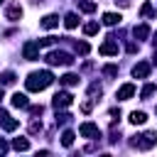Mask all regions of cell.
Masks as SVG:
<instances>
[{
    "label": "cell",
    "instance_id": "6da1fadb",
    "mask_svg": "<svg viewBox=\"0 0 157 157\" xmlns=\"http://www.w3.org/2000/svg\"><path fill=\"white\" fill-rule=\"evenodd\" d=\"M54 83V74L52 71H32L27 78H25V88L27 91H32V93H37V91H44L47 86H52Z\"/></svg>",
    "mask_w": 157,
    "mask_h": 157
},
{
    "label": "cell",
    "instance_id": "7a4b0ae2",
    "mask_svg": "<svg viewBox=\"0 0 157 157\" xmlns=\"http://www.w3.org/2000/svg\"><path fill=\"white\" fill-rule=\"evenodd\" d=\"M44 59H47L49 66H71V64H74V56H71L69 52H59V49L49 52Z\"/></svg>",
    "mask_w": 157,
    "mask_h": 157
},
{
    "label": "cell",
    "instance_id": "3957f363",
    "mask_svg": "<svg viewBox=\"0 0 157 157\" xmlns=\"http://www.w3.org/2000/svg\"><path fill=\"white\" fill-rule=\"evenodd\" d=\"M130 145L137 147V150H152V147L157 145V132H142V135H135V137L130 140Z\"/></svg>",
    "mask_w": 157,
    "mask_h": 157
},
{
    "label": "cell",
    "instance_id": "277c9868",
    "mask_svg": "<svg viewBox=\"0 0 157 157\" xmlns=\"http://www.w3.org/2000/svg\"><path fill=\"white\" fill-rule=\"evenodd\" d=\"M22 56H25L27 61H34V59H39V42H32V39H27V42L22 44Z\"/></svg>",
    "mask_w": 157,
    "mask_h": 157
},
{
    "label": "cell",
    "instance_id": "5b68a950",
    "mask_svg": "<svg viewBox=\"0 0 157 157\" xmlns=\"http://www.w3.org/2000/svg\"><path fill=\"white\" fill-rule=\"evenodd\" d=\"M78 135L81 137H88V140H98L101 137V130L96 123H81L78 125Z\"/></svg>",
    "mask_w": 157,
    "mask_h": 157
},
{
    "label": "cell",
    "instance_id": "8992f818",
    "mask_svg": "<svg viewBox=\"0 0 157 157\" xmlns=\"http://www.w3.org/2000/svg\"><path fill=\"white\" fill-rule=\"evenodd\" d=\"M71 101H74V96H71L69 91H59V93H54V98H52V105H54L56 110H61V108L71 105Z\"/></svg>",
    "mask_w": 157,
    "mask_h": 157
},
{
    "label": "cell",
    "instance_id": "52a82bcc",
    "mask_svg": "<svg viewBox=\"0 0 157 157\" xmlns=\"http://www.w3.org/2000/svg\"><path fill=\"white\" fill-rule=\"evenodd\" d=\"M5 17H7L10 22H20V20H22V7H20V2H10V5L5 7Z\"/></svg>",
    "mask_w": 157,
    "mask_h": 157
},
{
    "label": "cell",
    "instance_id": "ba28073f",
    "mask_svg": "<svg viewBox=\"0 0 157 157\" xmlns=\"http://www.w3.org/2000/svg\"><path fill=\"white\" fill-rule=\"evenodd\" d=\"M98 52H101L103 56H113V54H118V42H115V37H108V39L98 47Z\"/></svg>",
    "mask_w": 157,
    "mask_h": 157
},
{
    "label": "cell",
    "instance_id": "9c48e42d",
    "mask_svg": "<svg viewBox=\"0 0 157 157\" xmlns=\"http://www.w3.org/2000/svg\"><path fill=\"white\" fill-rule=\"evenodd\" d=\"M132 96H135V86H132V83H123V86L118 88V93H115L118 101H130Z\"/></svg>",
    "mask_w": 157,
    "mask_h": 157
},
{
    "label": "cell",
    "instance_id": "30bf717a",
    "mask_svg": "<svg viewBox=\"0 0 157 157\" xmlns=\"http://www.w3.org/2000/svg\"><path fill=\"white\" fill-rule=\"evenodd\" d=\"M132 76H135V78H147V76H150V64H147V61H137V64L132 66Z\"/></svg>",
    "mask_w": 157,
    "mask_h": 157
},
{
    "label": "cell",
    "instance_id": "8fae6325",
    "mask_svg": "<svg viewBox=\"0 0 157 157\" xmlns=\"http://www.w3.org/2000/svg\"><path fill=\"white\" fill-rule=\"evenodd\" d=\"M56 25H59V15H44L39 22V27H44V29H54Z\"/></svg>",
    "mask_w": 157,
    "mask_h": 157
},
{
    "label": "cell",
    "instance_id": "7c38bea8",
    "mask_svg": "<svg viewBox=\"0 0 157 157\" xmlns=\"http://www.w3.org/2000/svg\"><path fill=\"white\" fill-rule=\"evenodd\" d=\"M132 34H135V39L142 42V39L150 37V27H147V25H135V27H132Z\"/></svg>",
    "mask_w": 157,
    "mask_h": 157
},
{
    "label": "cell",
    "instance_id": "4fadbf2b",
    "mask_svg": "<svg viewBox=\"0 0 157 157\" xmlns=\"http://www.w3.org/2000/svg\"><path fill=\"white\" fill-rule=\"evenodd\" d=\"M12 105H15V108H29V101H27L25 93L17 91V93H12Z\"/></svg>",
    "mask_w": 157,
    "mask_h": 157
},
{
    "label": "cell",
    "instance_id": "5bb4252c",
    "mask_svg": "<svg viewBox=\"0 0 157 157\" xmlns=\"http://www.w3.org/2000/svg\"><path fill=\"white\" fill-rule=\"evenodd\" d=\"M120 20H123V17H120L118 12H105V15H103V25H108V27L120 25Z\"/></svg>",
    "mask_w": 157,
    "mask_h": 157
},
{
    "label": "cell",
    "instance_id": "9a60e30c",
    "mask_svg": "<svg viewBox=\"0 0 157 157\" xmlns=\"http://www.w3.org/2000/svg\"><path fill=\"white\" fill-rule=\"evenodd\" d=\"M128 120H130V123H132V125H145V120H147V115H145V113H142V110H132V113H130V118H128Z\"/></svg>",
    "mask_w": 157,
    "mask_h": 157
},
{
    "label": "cell",
    "instance_id": "2e32d148",
    "mask_svg": "<svg viewBox=\"0 0 157 157\" xmlns=\"http://www.w3.org/2000/svg\"><path fill=\"white\" fill-rule=\"evenodd\" d=\"M76 25H78V15H76V12H66V17H64V27H66V29H74Z\"/></svg>",
    "mask_w": 157,
    "mask_h": 157
},
{
    "label": "cell",
    "instance_id": "e0dca14e",
    "mask_svg": "<svg viewBox=\"0 0 157 157\" xmlns=\"http://www.w3.org/2000/svg\"><path fill=\"white\" fill-rule=\"evenodd\" d=\"M15 78H17L15 71H2V74H0V86H12Z\"/></svg>",
    "mask_w": 157,
    "mask_h": 157
},
{
    "label": "cell",
    "instance_id": "ac0fdd59",
    "mask_svg": "<svg viewBox=\"0 0 157 157\" xmlns=\"http://www.w3.org/2000/svg\"><path fill=\"white\" fill-rule=\"evenodd\" d=\"M59 83H61V86H76V83H78V76H76V74H64V76L59 78Z\"/></svg>",
    "mask_w": 157,
    "mask_h": 157
},
{
    "label": "cell",
    "instance_id": "d6986e66",
    "mask_svg": "<svg viewBox=\"0 0 157 157\" xmlns=\"http://www.w3.org/2000/svg\"><path fill=\"white\" fill-rule=\"evenodd\" d=\"M0 125H2V130H5V132H12V130H17V128H20V123H17L15 118H5Z\"/></svg>",
    "mask_w": 157,
    "mask_h": 157
},
{
    "label": "cell",
    "instance_id": "ffe728a7",
    "mask_svg": "<svg viewBox=\"0 0 157 157\" xmlns=\"http://www.w3.org/2000/svg\"><path fill=\"white\" fill-rule=\"evenodd\" d=\"M12 147L17 152H25V150H29V142H27V137H15L12 140Z\"/></svg>",
    "mask_w": 157,
    "mask_h": 157
},
{
    "label": "cell",
    "instance_id": "44dd1931",
    "mask_svg": "<svg viewBox=\"0 0 157 157\" xmlns=\"http://www.w3.org/2000/svg\"><path fill=\"white\" fill-rule=\"evenodd\" d=\"M74 137H76L74 130H64V132H61V145H64V147H71V145H74Z\"/></svg>",
    "mask_w": 157,
    "mask_h": 157
},
{
    "label": "cell",
    "instance_id": "7402d4cb",
    "mask_svg": "<svg viewBox=\"0 0 157 157\" xmlns=\"http://www.w3.org/2000/svg\"><path fill=\"white\" fill-rule=\"evenodd\" d=\"M76 2H78L81 12H96V2H91V0H76Z\"/></svg>",
    "mask_w": 157,
    "mask_h": 157
},
{
    "label": "cell",
    "instance_id": "603a6c76",
    "mask_svg": "<svg viewBox=\"0 0 157 157\" xmlns=\"http://www.w3.org/2000/svg\"><path fill=\"white\" fill-rule=\"evenodd\" d=\"M74 49H76V54H81V56H86V54L91 52L88 42H76V44H74Z\"/></svg>",
    "mask_w": 157,
    "mask_h": 157
},
{
    "label": "cell",
    "instance_id": "cb8c5ba5",
    "mask_svg": "<svg viewBox=\"0 0 157 157\" xmlns=\"http://www.w3.org/2000/svg\"><path fill=\"white\" fill-rule=\"evenodd\" d=\"M155 91H157V86H155V83H147V86H145V88L140 91V98H142V101H147V98H150V96H152Z\"/></svg>",
    "mask_w": 157,
    "mask_h": 157
},
{
    "label": "cell",
    "instance_id": "d4e9b609",
    "mask_svg": "<svg viewBox=\"0 0 157 157\" xmlns=\"http://www.w3.org/2000/svg\"><path fill=\"white\" fill-rule=\"evenodd\" d=\"M71 118H74L71 113H59L56 110V125H66V123H71Z\"/></svg>",
    "mask_w": 157,
    "mask_h": 157
},
{
    "label": "cell",
    "instance_id": "484cf974",
    "mask_svg": "<svg viewBox=\"0 0 157 157\" xmlns=\"http://www.w3.org/2000/svg\"><path fill=\"white\" fill-rule=\"evenodd\" d=\"M140 15H142V17H155V7H152L150 2H145V5L140 7Z\"/></svg>",
    "mask_w": 157,
    "mask_h": 157
},
{
    "label": "cell",
    "instance_id": "4316f807",
    "mask_svg": "<svg viewBox=\"0 0 157 157\" xmlns=\"http://www.w3.org/2000/svg\"><path fill=\"white\" fill-rule=\"evenodd\" d=\"M83 32H86V34H96V32H98V22H86V25H83Z\"/></svg>",
    "mask_w": 157,
    "mask_h": 157
},
{
    "label": "cell",
    "instance_id": "83f0119b",
    "mask_svg": "<svg viewBox=\"0 0 157 157\" xmlns=\"http://www.w3.org/2000/svg\"><path fill=\"white\" fill-rule=\"evenodd\" d=\"M101 93H103V88H101L98 83H91V86H88V96H91V98H96V96H101Z\"/></svg>",
    "mask_w": 157,
    "mask_h": 157
},
{
    "label": "cell",
    "instance_id": "f1b7e54d",
    "mask_svg": "<svg viewBox=\"0 0 157 157\" xmlns=\"http://www.w3.org/2000/svg\"><path fill=\"white\" fill-rule=\"evenodd\" d=\"M103 74L105 76H118V66L115 64H108V66H103Z\"/></svg>",
    "mask_w": 157,
    "mask_h": 157
},
{
    "label": "cell",
    "instance_id": "f546056e",
    "mask_svg": "<svg viewBox=\"0 0 157 157\" xmlns=\"http://www.w3.org/2000/svg\"><path fill=\"white\" fill-rule=\"evenodd\" d=\"M27 110H29V115H34V118H37V115H42V113H44V105H29Z\"/></svg>",
    "mask_w": 157,
    "mask_h": 157
},
{
    "label": "cell",
    "instance_id": "4dcf8cb0",
    "mask_svg": "<svg viewBox=\"0 0 157 157\" xmlns=\"http://www.w3.org/2000/svg\"><path fill=\"white\" fill-rule=\"evenodd\" d=\"M39 130H42V120H32V123H29V132H32V135H37Z\"/></svg>",
    "mask_w": 157,
    "mask_h": 157
},
{
    "label": "cell",
    "instance_id": "1f68e13d",
    "mask_svg": "<svg viewBox=\"0 0 157 157\" xmlns=\"http://www.w3.org/2000/svg\"><path fill=\"white\" fill-rule=\"evenodd\" d=\"M118 118H120V110H118V108H110V120H113V123H115V120H118Z\"/></svg>",
    "mask_w": 157,
    "mask_h": 157
},
{
    "label": "cell",
    "instance_id": "d6a6232c",
    "mask_svg": "<svg viewBox=\"0 0 157 157\" xmlns=\"http://www.w3.org/2000/svg\"><path fill=\"white\" fill-rule=\"evenodd\" d=\"M91 108H93V103H91V101H86V103L81 105V110H83V113H91Z\"/></svg>",
    "mask_w": 157,
    "mask_h": 157
},
{
    "label": "cell",
    "instance_id": "836d02e7",
    "mask_svg": "<svg viewBox=\"0 0 157 157\" xmlns=\"http://www.w3.org/2000/svg\"><path fill=\"white\" fill-rule=\"evenodd\" d=\"M7 150H10V147H7V142H5V140H2V137H0V155H5V152H7Z\"/></svg>",
    "mask_w": 157,
    "mask_h": 157
},
{
    "label": "cell",
    "instance_id": "e575fe53",
    "mask_svg": "<svg viewBox=\"0 0 157 157\" xmlns=\"http://www.w3.org/2000/svg\"><path fill=\"white\" fill-rule=\"evenodd\" d=\"M128 52H130V54H135V52H137V44H135V42H130V44H128Z\"/></svg>",
    "mask_w": 157,
    "mask_h": 157
},
{
    "label": "cell",
    "instance_id": "d590c367",
    "mask_svg": "<svg viewBox=\"0 0 157 157\" xmlns=\"http://www.w3.org/2000/svg\"><path fill=\"white\" fill-rule=\"evenodd\" d=\"M152 64H155V66H157V52H155V59H152Z\"/></svg>",
    "mask_w": 157,
    "mask_h": 157
},
{
    "label": "cell",
    "instance_id": "8d00e7d4",
    "mask_svg": "<svg viewBox=\"0 0 157 157\" xmlns=\"http://www.w3.org/2000/svg\"><path fill=\"white\" fill-rule=\"evenodd\" d=\"M2 98H5V93H2V86H0V101H2Z\"/></svg>",
    "mask_w": 157,
    "mask_h": 157
},
{
    "label": "cell",
    "instance_id": "74e56055",
    "mask_svg": "<svg viewBox=\"0 0 157 157\" xmlns=\"http://www.w3.org/2000/svg\"><path fill=\"white\" fill-rule=\"evenodd\" d=\"M152 42H155V47H157V32H155V39H152Z\"/></svg>",
    "mask_w": 157,
    "mask_h": 157
},
{
    "label": "cell",
    "instance_id": "f35d334b",
    "mask_svg": "<svg viewBox=\"0 0 157 157\" xmlns=\"http://www.w3.org/2000/svg\"><path fill=\"white\" fill-rule=\"evenodd\" d=\"M32 2H44V0H32Z\"/></svg>",
    "mask_w": 157,
    "mask_h": 157
},
{
    "label": "cell",
    "instance_id": "ab89813d",
    "mask_svg": "<svg viewBox=\"0 0 157 157\" xmlns=\"http://www.w3.org/2000/svg\"><path fill=\"white\" fill-rule=\"evenodd\" d=\"M155 113H157V108H155Z\"/></svg>",
    "mask_w": 157,
    "mask_h": 157
},
{
    "label": "cell",
    "instance_id": "60d3db41",
    "mask_svg": "<svg viewBox=\"0 0 157 157\" xmlns=\"http://www.w3.org/2000/svg\"><path fill=\"white\" fill-rule=\"evenodd\" d=\"M0 2H2V0H0Z\"/></svg>",
    "mask_w": 157,
    "mask_h": 157
}]
</instances>
